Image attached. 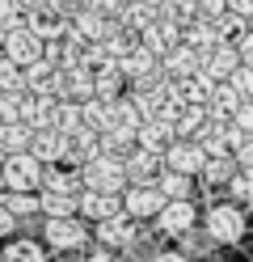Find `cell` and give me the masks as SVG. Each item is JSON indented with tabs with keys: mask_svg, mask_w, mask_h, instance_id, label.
<instances>
[{
	"mask_svg": "<svg viewBox=\"0 0 253 262\" xmlns=\"http://www.w3.org/2000/svg\"><path fill=\"white\" fill-rule=\"evenodd\" d=\"M156 68H160V55H156V51H148L144 38H140V47H131V51L118 59V72L127 76V85H135V80H148Z\"/></svg>",
	"mask_w": 253,
	"mask_h": 262,
	"instance_id": "30bf717a",
	"label": "cell"
},
{
	"mask_svg": "<svg viewBox=\"0 0 253 262\" xmlns=\"http://www.w3.org/2000/svg\"><path fill=\"white\" fill-rule=\"evenodd\" d=\"M30 140H34V127L13 119V123H0V157L9 152H30Z\"/></svg>",
	"mask_w": 253,
	"mask_h": 262,
	"instance_id": "cb8c5ba5",
	"label": "cell"
},
{
	"mask_svg": "<svg viewBox=\"0 0 253 262\" xmlns=\"http://www.w3.org/2000/svg\"><path fill=\"white\" fill-rule=\"evenodd\" d=\"M152 5H160V0H152Z\"/></svg>",
	"mask_w": 253,
	"mask_h": 262,
	"instance_id": "11a10c76",
	"label": "cell"
},
{
	"mask_svg": "<svg viewBox=\"0 0 253 262\" xmlns=\"http://www.w3.org/2000/svg\"><path fill=\"white\" fill-rule=\"evenodd\" d=\"M236 63H241V55H236V42H215L211 51H202V72H207L211 80H228Z\"/></svg>",
	"mask_w": 253,
	"mask_h": 262,
	"instance_id": "5bb4252c",
	"label": "cell"
},
{
	"mask_svg": "<svg viewBox=\"0 0 253 262\" xmlns=\"http://www.w3.org/2000/svg\"><path fill=\"white\" fill-rule=\"evenodd\" d=\"M26 26H30V30H34V34H38L42 42H51V38H63V34H67V17L51 13L47 5H42V9H30V13H26Z\"/></svg>",
	"mask_w": 253,
	"mask_h": 262,
	"instance_id": "ffe728a7",
	"label": "cell"
},
{
	"mask_svg": "<svg viewBox=\"0 0 253 262\" xmlns=\"http://www.w3.org/2000/svg\"><path fill=\"white\" fill-rule=\"evenodd\" d=\"M80 182L89 190H110V194H123L127 190V169H123V157L114 152H97L93 161L80 165Z\"/></svg>",
	"mask_w": 253,
	"mask_h": 262,
	"instance_id": "6da1fadb",
	"label": "cell"
},
{
	"mask_svg": "<svg viewBox=\"0 0 253 262\" xmlns=\"http://www.w3.org/2000/svg\"><path fill=\"white\" fill-rule=\"evenodd\" d=\"M17 26H26V9L17 5V0H0V30H17Z\"/></svg>",
	"mask_w": 253,
	"mask_h": 262,
	"instance_id": "60d3db41",
	"label": "cell"
},
{
	"mask_svg": "<svg viewBox=\"0 0 253 262\" xmlns=\"http://www.w3.org/2000/svg\"><path fill=\"white\" fill-rule=\"evenodd\" d=\"M135 140H140V148H152V152H165L169 144L177 140V131L169 119H144L140 131H135Z\"/></svg>",
	"mask_w": 253,
	"mask_h": 262,
	"instance_id": "ac0fdd59",
	"label": "cell"
},
{
	"mask_svg": "<svg viewBox=\"0 0 253 262\" xmlns=\"http://www.w3.org/2000/svg\"><path fill=\"white\" fill-rule=\"evenodd\" d=\"M140 38H144V47H148V51L165 55V51H173V47L181 42V26H177V21H169V17H156V21H152Z\"/></svg>",
	"mask_w": 253,
	"mask_h": 262,
	"instance_id": "e0dca14e",
	"label": "cell"
},
{
	"mask_svg": "<svg viewBox=\"0 0 253 262\" xmlns=\"http://www.w3.org/2000/svg\"><path fill=\"white\" fill-rule=\"evenodd\" d=\"M101 152V131H93V127H76L72 131V136H67V148H63V161H67V165H72V169H80L84 165V161H93Z\"/></svg>",
	"mask_w": 253,
	"mask_h": 262,
	"instance_id": "9c48e42d",
	"label": "cell"
},
{
	"mask_svg": "<svg viewBox=\"0 0 253 262\" xmlns=\"http://www.w3.org/2000/svg\"><path fill=\"white\" fill-rule=\"evenodd\" d=\"M160 207H165V194H160L156 182H127V190H123V211H127L131 220H152Z\"/></svg>",
	"mask_w": 253,
	"mask_h": 262,
	"instance_id": "5b68a950",
	"label": "cell"
},
{
	"mask_svg": "<svg viewBox=\"0 0 253 262\" xmlns=\"http://www.w3.org/2000/svg\"><path fill=\"white\" fill-rule=\"evenodd\" d=\"M194 9H198V17H219L228 9V0H194Z\"/></svg>",
	"mask_w": 253,
	"mask_h": 262,
	"instance_id": "f6af8a7d",
	"label": "cell"
},
{
	"mask_svg": "<svg viewBox=\"0 0 253 262\" xmlns=\"http://www.w3.org/2000/svg\"><path fill=\"white\" fill-rule=\"evenodd\" d=\"M228 13H241L245 21H253V0H228Z\"/></svg>",
	"mask_w": 253,
	"mask_h": 262,
	"instance_id": "681fc988",
	"label": "cell"
},
{
	"mask_svg": "<svg viewBox=\"0 0 253 262\" xmlns=\"http://www.w3.org/2000/svg\"><path fill=\"white\" fill-rule=\"evenodd\" d=\"M13 228H17V216H13V211H9L5 203H0V241H5V237L13 233Z\"/></svg>",
	"mask_w": 253,
	"mask_h": 262,
	"instance_id": "c3c4849f",
	"label": "cell"
},
{
	"mask_svg": "<svg viewBox=\"0 0 253 262\" xmlns=\"http://www.w3.org/2000/svg\"><path fill=\"white\" fill-rule=\"evenodd\" d=\"M0 178H5V190H38L42 161L34 152H9V157H0Z\"/></svg>",
	"mask_w": 253,
	"mask_h": 262,
	"instance_id": "7a4b0ae2",
	"label": "cell"
},
{
	"mask_svg": "<svg viewBox=\"0 0 253 262\" xmlns=\"http://www.w3.org/2000/svg\"><path fill=\"white\" fill-rule=\"evenodd\" d=\"M67 148V136L59 127H34V140H30V152L42 161V165H59Z\"/></svg>",
	"mask_w": 253,
	"mask_h": 262,
	"instance_id": "8fae6325",
	"label": "cell"
},
{
	"mask_svg": "<svg viewBox=\"0 0 253 262\" xmlns=\"http://www.w3.org/2000/svg\"><path fill=\"white\" fill-rule=\"evenodd\" d=\"M0 262H47V254H42L38 241L21 237V241H9V250L0 254Z\"/></svg>",
	"mask_w": 253,
	"mask_h": 262,
	"instance_id": "d590c367",
	"label": "cell"
},
{
	"mask_svg": "<svg viewBox=\"0 0 253 262\" xmlns=\"http://www.w3.org/2000/svg\"><path fill=\"white\" fill-rule=\"evenodd\" d=\"M211 21H215V34H219V42H236V38H241L245 30H249L241 13H228V9L219 13V17H211Z\"/></svg>",
	"mask_w": 253,
	"mask_h": 262,
	"instance_id": "74e56055",
	"label": "cell"
},
{
	"mask_svg": "<svg viewBox=\"0 0 253 262\" xmlns=\"http://www.w3.org/2000/svg\"><path fill=\"white\" fill-rule=\"evenodd\" d=\"M181 42H186V47H194L198 55H202V51H211V47L219 42L215 21H211V17H194L190 26H181Z\"/></svg>",
	"mask_w": 253,
	"mask_h": 262,
	"instance_id": "484cf974",
	"label": "cell"
},
{
	"mask_svg": "<svg viewBox=\"0 0 253 262\" xmlns=\"http://www.w3.org/2000/svg\"><path fill=\"white\" fill-rule=\"evenodd\" d=\"M202 123H207V106H181L177 119H173V131H177L181 140H194Z\"/></svg>",
	"mask_w": 253,
	"mask_h": 262,
	"instance_id": "836d02e7",
	"label": "cell"
},
{
	"mask_svg": "<svg viewBox=\"0 0 253 262\" xmlns=\"http://www.w3.org/2000/svg\"><path fill=\"white\" fill-rule=\"evenodd\" d=\"M215 245H219V241L207 233V228H198V224H194V228H186V233L177 237V250H181L186 258H190V262H194V258H207V254L215 250Z\"/></svg>",
	"mask_w": 253,
	"mask_h": 262,
	"instance_id": "83f0119b",
	"label": "cell"
},
{
	"mask_svg": "<svg viewBox=\"0 0 253 262\" xmlns=\"http://www.w3.org/2000/svg\"><path fill=\"white\" fill-rule=\"evenodd\" d=\"M0 194H5V178H0Z\"/></svg>",
	"mask_w": 253,
	"mask_h": 262,
	"instance_id": "db71d44e",
	"label": "cell"
},
{
	"mask_svg": "<svg viewBox=\"0 0 253 262\" xmlns=\"http://www.w3.org/2000/svg\"><path fill=\"white\" fill-rule=\"evenodd\" d=\"M123 85H127V76L118 72V59L101 63V68L93 72V97H106V102H114V97H123Z\"/></svg>",
	"mask_w": 253,
	"mask_h": 262,
	"instance_id": "603a6c76",
	"label": "cell"
},
{
	"mask_svg": "<svg viewBox=\"0 0 253 262\" xmlns=\"http://www.w3.org/2000/svg\"><path fill=\"white\" fill-rule=\"evenodd\" d=\"M84 262H123V254H114V250H106V245H101V250H93Z\"/></svg>",
	"mask_w": 253,
	"mask_h": 262,
	"instance_id": "f907efd6",
	"label": "cell"
},
{
	"mask_svg": "<svg viewBox=\"0 0 253 262\" xmlns=\"http://www.w3.org/2000/svg\"><path fill=\"white\" fill-rule=\"evenodd\" d=\"M67 97L72 102H84V97H93V72L76 63V68H67Z\"/></svg>",
	"mask_w": 253,
	"mask_h": 262,
	"instance_id": "8d00e7d4",
	"label": "cell"
},
{
	"mask_svg": "<svg viewBox=\"0 0 253 262\" xmlns=\"http://www.w3.org/2000/svg\"><path fill=\"white\" fill-rule=\"evenodd\" d=\"M160 161H165V169H177V173H198L202 169V161H207V152H202V144L198 140H173V144H169V148L160 152Z\"/></svg>",
	"mask_w": 253,
	"mask_h": 262,
	"instance_id": "8992f818",
	"label": "cell"
},
{
	"mask_svg": "<svg viewBox=\"0 0 253 262\" xmlns=\"http://www.w3.org/2000/svg\"><path fill=\"white\" fill-rule=\"evenodd\" d=\"M135 127H123V123H114L110 119V127L101 131V152H114V157H127L131 148H135Z\"/></svg>",
	"mask_w": 253,
	"mask_h": 262,
	"instance_id": "4316f807",
	"label": "cell"
},
{
	"mask_svg": "<svg viewBox=\"0 0 253 262\" xmlns=\"http://www.w3.org/2000/svg\"><path fill=\"white\" fill-rule=\"evenodd\" d=\"M131 237H135V220L127 216V211H114V216L97 220V241L106 245V250H123Z\"/></svg>",
	"mask_w": 253,
	"mask_h": 262,
	"instance_id": "4fadbf2b",
	"label": "cell"
},
{
	"mask_svg": "<svg viewBox=\"0 0 253 262\" xmlns=\"http://www.w3.org/2000/svg\"><path fill=\"white\" fill-rule=\"evenodd\" d=\"M114 211H123V194H110V190H80V216L84 220H106Z\"/></svg>",
	"mask_w": 253,
	"mask_h": 262,
	"instance_id": "9a60e30c",
	"label": "cell"
},
{
	"mask_svg": "<svg viewBox=\"0 0 253 262\" xmlns=\"http://www.w3.org/2000/svg\"><path fill=\"white\" fill-rule=\"evenodd\" d=\"M0 89H26V80H21V68L5 55L0 59Z\"/></svg>",
	"mask_w": 253,
	"mask_h": 262,
	"instance_id": "7bdbcfd3",
	"label": "cell"
},
{
	"mask_svg": "<svg viewBox=\"0 0 253 262\" xmlns=\"http://www.w3.org/2000/svg\"><path fill=\"white\" fill-rule=\"evenodd\" d=\"M80 119H84V127L106 131L110 119H114V102H106V97H84L80 102Z\"/></svg>",
	"mask_w": 253,
	"mask_h": 262,
	"instance_id": "f546056e",
	"label": "cell"
},
{
	"mask_svg": "<svg viewBox=\"0 0 253 262\" xmlns=\"http://www.w3.org/2000/svg\"><path fill=\"white\" fill-rule=\"evenodd\" d=\"M228 190H232V199L241 203V207H253V165L236 169V178L228 182Z\"/></svg>",
	"mask_w": 253,
	"mask_h": 262,
	"instance_id": "f35d334b",
	"label": "cell"
},
{
	"mask_svg": "<svg viewBox=\"0 0 253 262\" xmlns=\"http://www.w3.org/2000/svg\"><path fill=\"white\" fill-rule=\"evenodd\" d=\"M42 237H47L51 250H84V241H89L80 216H47Z\"/></svg>",
	"mask_w": 253,
	"mask_h": 262,
	"instance_id": "277c9868",
	"label": "cell"
},
{
	"mask_svg": "<svg viewBox=\"0 0 253 262\" xmlns=\"http://www.w3.org/2000/svg\"><path fill=\"white\" fill-rule=\"evenodd\" d=\"M42 216H80V194H59V190H42L38 194Z\"/></svg>",
	"mask_w": 253,
	"mask_h": 262,
	"instance_id": "f1b7e54d",
	"label": "cell"
},
{
	"mask_svg": "<svg viewBox=\"0 0 253 262\" xmlns=\"http://www.w3.org/2000/svg\"><path fill=\"white\" fill-rule=\"evenodd\" d=\"M228 85L241 93V97H253V68H249V63H236L232 76H228Z\"/></svg>",
	"mask_w": 253,
	"mask_h": 262,
	"instance_id": "b9f144b4",
	"label": "cell"
},
{
	"mask_svg": "<svg viewBox=\"0 0 253 262\" xmlns=\"http://www.w3.org/2000/svg\"><path fill=\"white\" fill-rule=\"evenodd\" d=\"M160 152H152V148H140V144H135V148L123 157V169H127V182H152V178L160 173Z\"/></svg>",
	"mask_w": 253,
	"mask_h": 262,
	"instance_id": "7c38bea8",
	"label": "cell"
},
{
	"mask_svg": "<svg viewBox=\"0 0 253 262\" xmlns=\"http://www.w3.org/2000/svg\"><path fill=\"white\" fill-rule=\"evenodd\" d=\"M160 68L173 76V80H181V76H190V72H198V68H202V55L194 51V47L177 42L173 51H165V55H160Z\"/></svg>",
	"mask_w": 253,
	"mask_h": 262,
	"instance_id": "d6986e66",
	"label": "cell"
},
{
	"mask_svg": "<svg viewBox=\"0 0 253 262\" xmlns=\"http://www.w3.org/2000/svg\"><path fill=\"white\" fill-rule=\"evenodd\" d=\"M236 55H241V63H249V68H253V26L236 38Z\"/></svg>",
	"mask_w": 253,
	"mask_h": 262,
	"instance_id": "ee69618b",
	"label": "cell"
},
{
	"mask_svg": "<svg viewBox=\"0 0 253 262\" xmlns=\"http://www.w3.org/2000/svg\"><path fill=\"white\" fill-rule=\"evenodd\" d=\"M152 262H190V258H186L181 250H173V254H165V250H160V254H156V258H152Z\"/></svg>",
	"mask_w": 253,
	"mask_h": 262,
	"instance_id": "816d5d0a",
	"label": "cell"
},
{
	"mask_svg": "<svg viewBox=\"0 0 253 262\" xmlns=\"http://www.w3.org/2000/svg\"><path fill=\"white\" fill-rule=\"evenodd\" d=\"M67 26H72V34H80L84 42H101V38H106L110 34V17H101V13H93L89 5H84V9H76L72 13V17H67Z\"/></svg>",
	"mask_w": 253,
	"mask_h": 262,
	"instance_id": "2e32d148",
	"label": "cell"
},
{
	"mask_svg": "<svg viewBox=\"0 0 253 262\" xmlns=\"http://www.w3.org/2000/svg\"><path fill=\"white\" fill-rule=\"evenodd\" d=\"M241 102H245V97L236 93L228 80H215V89L207 97V114H211V119H232V114L241 110Z\"/></svg>",
	"mask_w": 253,
	"mask_h": 262,
	"instance_id": "44dd1931",
	"label": "cell"
},
{
	"mask_svg": "<svg viewBox=\"0 0 253 262\" xmlns=\"http://www.w3.org/2000/svg\"><path fill=\"white\" fill-rule=\"evenodd\" d=\"M5 55L17 63V68H26V63L42 59V38L34 34L30 26H17V30H9V34H5Z\"/></svg>",
	"mask_w": 253,
	"mask_h": 262,
	"instance_id": "52a82bcc",
	"label": "cell"
},
{
	"mask_svg": "<svg viewBox=\"0 0 253 262\" xmlns=\"http://www.w3.org/2000/svg\"><path fill=\"white\" fill-rule=\"evenodd\" d=\"M152 182L160 186L165 199H190V173H177V169H165L160 165V173L152 178Z\"/></svg>",
	"mask_w": 253,
	"mask_h": 262,
	"instance_id": "1f68e13d",
	"label": "cell"
},
{
	"mask_svg": "<svg viewBox=\"0 0 253 262\" xmlns=\"http://www.w3.org/2000/svg\"><path fill=\"white\" fill-rule=\"evenodd\" d=\"M194 220H198V211L190 199H165V207L156 211V224L165 237H181L186 228H194Z\"/></svg>",
	"mask_w": 253,
	"mask_h": 262,
	"instance_id": "ba28073f",
	"label": "cell"
},
{
	"mask_svg": "<svg viewBox=\"0 0 253 262\" xmlns=\"http://www.w3.org/2000/svg\"><path fill=\"white\" fill-rule=\"evenodd\" d=\"M51 13H59V17H72L76 9H84V0H47Z\"/></svg>",
	"mask_w": 253,
	"mask_h": 262,
	"instance_id": "bcb514c9",
	"label": "cell"
},
{
	"mask_svg": "<svg viewBox=\"0 0 253 262\" xmlns=\"http://www.w3.org/2000/svg\"><path fill=\"white\" fill-rule=\"evenodd\" d=\"M80 123H84V119H80V102H72V97H59V102H55V119H51V127H59L63 136H72Z\"/></svg>",
	"mask_w": 253,
	"mask_h": 262,
	"instance_id": "e575fe53",
	"label": "cell"
},
{
	"mask_svg": "<svg viewBox=\"0 0 253 262\" xmlns=\"http://www.w3.org/2000/svg\"><path fill=\"white\" fill-rule=\"evenodd\" d=\"M38 190H59V194H80V169H59V165H42V186Z\"/></svg>",
	"mask_w": 253,
	"mask_h": 262,
	"instance_id": "d4e9b609",
	"label": "cell"
},
{
	"mask_svg": "<svg viewBox=\"0 0 253 262\" xmlns=\"http://www.w3.org/2000/svg\"><path fill=\"white\" fill-rule=\"evenodd\" d=\"M17 5H21V9L30 13V9H42V5H47V0H17Z\"/></svg>",
	"mask_w": 253,
	"mask_h": 262,
	"instance_id": "f5cc1de1",
	"label": "cell"
},
{
	"mask_svg": "<svg viewBox=\"0 0 253 262\" xmlns=\"http://www.w3.org/2000/svg\"><path fill=\"white\" fill-rule=\"evenodd\" d=\"M21 119V89H0V123Z\"/></svg>",
	"mask_w": 253,
	"mask_h": 262,
	"instance_id": "ab89813d",
	"label": "cell"
},
{
	"mask_svg": "<svg viewBox=\"0 0 253 262\" xmlns=\"http://www.w3.org/2000/svg\"><path fill=\"white\" fill-rule=\"evenodd\" d=\"M236 169H241V165H236V157L232 152H219V157H207V161H202V186H228L232 182V178H236Z\"/></svg>",
	"mask_w": 253,
	"mask_h": 262,
	"instance_id": "7402d4cb",
	"label": "cell"
},
{
	"mask_svg": "<svg viewBox=\"0 0 253 262\" xmlns=\"http://www.w3.org/2000/svg\"><path fill=\"white\" fill-rule=\"evenodd\" d=\"M0 203H5L17 220H26V216H42L38 194H34V190H5V194H0Z\"/></svg>",
	"mask_w": 253,
	"mask_h": 262,
	"instance_id": "4dcf8cb0",
	"label": "cell"
},
{
	"mask_svg": "<svg viewBox=\"0 0 253 262\" xmlns=\"http://www.w3.org/2000/svg\"><path fill=\"white\" fill-rule=\"evenodd\" d=\"M232 157H236V165H253V131H249L241 144H236V152H232Z\"/></svg>",
	"mask_w": 253,
	"mask_h": 262,
	"instance_id": "7dc6e473",
	"label": "cell"
},
{
	"mask_svg": "<svg viewBox=\"0 0 253 262\" xmlns=\"http://www.w3.org/2000/svg\"><path fill=\"white\" fill-rule=\"evenodd\" d=\"M160 254V245H156V237H148V233H140L135 228V237L123 245V262H152Z\"/></svg>",
	"mask_w": 253,
	"mask_h": 262,
	"instance_id": "d6a6232c",
	"label": "cell"
},
{
	"mask_svg": "<svg viewBox=\"0 0 253 262\" xmlns=\"http://www.w3.org/2000/svg\"><path fill=\"white\" fill-rule=\"evenodd\" d=\"M202 228H207L219 245H236L245 237V207L241 203H215L207 211V220H202Z\"/></svg>",
	"mask_w": 253,
	"mask_h": 262,
	"instance_id": "3957f363",
	"label": "cell"
}]
</instances>
